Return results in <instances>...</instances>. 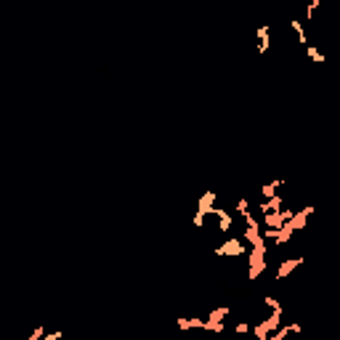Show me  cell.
<instances>
[{"instance_id":"1","label":"cell","mask_w":340,"mask_h":340,"mask_svg":"<svg viewBox=\"0 0 340 340\" xmlns=\"http://www.w3.org/2000/svg\"><path fill=\"white\" fill-rule=\"evenodd\" d=\"M266 253H269L266 242H263V245H253V250L247 253V255H250V269H247V277H250L253 282L266 271Z\"/></svg>"},{"instance_id":"2","label":"cell","mask_w":340,"mask_h":340,"mask_svg":"<svg viewBox=\"0 0 340 340\" xmlns=\"http://www.w3.org/2000/svg\"><path fill=\"white\" fill-rule=\"evenodd\" d=\"M279 327H282V311H271L269 319H263V322H258V324L253 327L255 340H266V338L271 335V332H277Z\"/></svg>"},{"instance_id":"3","label":"cell","mask_w":340,"mask_h":340,"mask_svg":"<svg viewBox=\"0 0 340 340\" xmlns=\"http://www.w3.org/2000/svg\"><path fill=\"white\" fill-rule=\"evenodd\" d=\"M245 253H247V242L237 237H228L221 247H215V255H245Z\"/></svg>"},{"instance_id":"4","label":"cell","mask_w":340,"mask_h":340,"mask_svg":"<svg viewBox=\"0 0 340 340\" xmlns=\"http://www.w3.org/2000/svg\"><path fill=\"white\" fill-rule=\"evenodd\" d=\"M313 213V205H306V207H300L298 213H292V218L287 221V224L292 226V231H303L306 224H309V215Z\"/></svg>"},{"instance_id":"5","label":"cell","mask_w":340,"mask_h":340,"mask_svg":"<svg viewBox=\"0 0 340 340\" xmlns=\"http://www.w3.org/2000/svg\"><path fill=\"white\" fill-rule=\"evenodd\" d=\"M298 266H303V255H295V258H287V260H282V263H279V269H277V279L290 277V274L295 271Z\"/></svg>"},{"instance_id":"6","label":"cell","mask_w":340,"mask_h":340,"mask_svg":"<svg viewBox=\"0 0 340 340\" xmlns=\"http://www.w3.org/2000/svg\"><path fill=\"white\" fill-rule=\"evenodd\" d=\"M215 197H218L215 192H205V194H202L199 202H197V213H199V215H210L213 205H215Z\"/></svg>"},{"instance_id":"7","label":"cell","mask_w":340,"mask_h":340,"mask_svg":"<svg viewBox=\"0 0 340 340\" xmlns=\"http://www.w3.org/2000/svg\"><path fill=\"white\" fill-rule=\"evenodd\" d=\"M282 207H284V197H282V194H277V197L260 202V213H279Z\"/></svg>"},{"instance_id":"8","label":"cell","mask_w":340,"mask_h":340,"mask_svg":"<svg viewBox=\"0 0 340 340\" xmlns=\"http://www.w3.org/2000/svg\"><path fill=\"white\" fill-rule=\"evenodd\" d=\"M213 215H218V228H221V231H228V228H231V213H228V210H224V207H213V210H210Z\"/></svg>"},{"instance_id":"9","label":"cell","mask_w":340,"mask_h":340,"mask_svg":"<svg viewBox=\"0 0 340 340\" xmlns=\"http://www.w3.org/2000/svg\"><path fill=\"white\" fill-rule=\"evenodd\" d=\"M263 224H266V228H274V231H277V228H282L287 221L282 218V210L279 213H266L263 215Z\"/></svg>"},{"instance_id":"10","label":"cell","mask_w":340,"mask_h":340,"mask_svg":"<svg viewBox=\"0 0 340 340\" xmlns=\"http://www.w3.org/2000/svg\"><path fill=\"white\" fill-rule=\"evenodd\" d=\"M282 186H284V181H282V178L269 181V184H263V186H260V194H263L266 199H271V197H277V189H282Z\"/></svg>"},{"instance_id":"11","label":"cell","mask_w":340,"mask_h":340,"mask_svg":"<svg viewBox=\"0 0 340 340\" xmlns=\"http://www.w3.org/2000/svg\"><path fill=\"white\" fill-rule=\"evenodd\" d=\"M292 234H295V231H292V226L284 224L282 228H277V234H274V242H277V245H287V242L292 239Z\"/></svg>"},{"instance_id":"12","label":"cell","mask_w":340,"mask_h":340,"mask_svg":"<svg viewBox=\"0 0 340 340\" xmlns=\"http://www.w3.org/2000/svg\"><path fill=\"white\" fill-rule=\"evenodd\" d=\"M205 319H178V327L181 330H202Z\"/></svg>"},{"instance_id":"13","label":"cell","mask_w":340,"mask_h":340,"mask_svg":"<svg viewBox=\"0 0 340 340\" xmlns=\"http://www.w3.org/2000/svg\"><path fill=\"white\" fill-rule=\"evenodd\" d=\"M228 313H231V309H228V306H221V309H213L207 319H213V322H224V319L228 316Z\"/></svg>"},{"instance_id":"14","label":"cell","mask_w":340,"mask_h":340,"mask_svg":"<svg viewBox=\"0 0 340 340\" xmlns=\"http://www.w3.org/2000/svg\"><path fill=\"white\" fill-rule=\"evenodd\" d=\"M290 27L295 29V35H298V43H303V45H309V37H306V29H303V22H290Z\"/></svg>"},{"instance_id":"15","label":"cell","mask_w":340,"mask_h":340,"mask_svg":"<svg viewBox=\"0 0 340 340\" xmlns=\"http://www.w3.org/2000/svg\"><path fill=\"white\" fill-rule=\"evenodd\" d=\"M306 51H309V58H311L313 64H324V54L319 48H313V45L309 43V45H306Z\"/></svg>"},{"instance_id":"16","label":"cell","mask_w":340,"mask_h":340,"mask_svg":"<svg viewBox=\"0 0 340 340\" xmlns=\"http://www.w3.org/2000/svg\"><path fill=\"white\" fill-rule=\"evenodd\" d=\"M202 330H207V332H224V322H213V319H205Z\"/></svg>"},{"instance_id":"17","label":"cell","mask_w":340,"mask_h":340,"mask_svg":"<svg viewBox=\"0 0 340 340\" xmlns=\"http://www.w3.org/2000/svg\"><path fill=\"white\" fill-rule=\"evenodd\" d=\"M269 32H271V27H269V24H263V27L255 29V37H258V40H266V37H269Z\"/></svg>"},{"instance_id":"18","label":"cell","mask_w":340,"mask_h":340,"mask_svg":"<svg viewBox=\"0 0 340 340\" xmlns=\"http://www.w3.org/2000/svg\"><path fill=\"white\" fill-rule=\"evenodd\" d=\"M263 303H266V306H269V309H271V311H282V303H279V300H277V298H263Z\"/></svg>"},{"instance_id":"19","label":"cell","mask_w":340,"mask_h":340,"mask_svg":"<svg viewBox=\"0 0 340 340\" xmlns=\"http://www.w3.org/2000/svg\"><path fill=\"white\" fill-rule=\"evenodd\" d=\"M247 210H250V202L242 197V199L237 202V213H239V215H247Z\"/></svg>"},{"instance_id":"20","label":"cell","mask_w":340,"mask_h":340,"mask_svg":"<svg viewBox=\"0 0 340 340\" xmlns=\"http://www.w3.org/2000/svg\"><path fill=\"white\" fill-rule=\"evenodd\" d=\"M61 335H64L61 330H54V332H45V335H43L40 340H61Z\"/></svg>"},{"instance_id":"21","label":"cell","mask_w":340,"mask_h":340,"mask_svg":"<svg viewBox=\"0 0 340 340\" xmlns=\"http://www.w3.org/2000/svg\"><path fill=\"white\" fill-rule=\"evenodd\" d=\"M43 335H45V330H43V327H35V330L29 332V338H27V340H40Z\"/></svg>"},{"instance_id":"22","label":"cell","mask_w":340,"mask_h":340,"mask_svg":"<svg viewBox=\"0 0 340 340\" xmlns=\"http://www.w3.org/2000/svg\"><path fill=\"white\" fill-rule=\"evenodd\" d=\"M269 45H271L269 37H266V40H258V54H266V51H269Z\"/></svg>"},{"instance_id":"23","label":"cell","mask_w":340,"mask_h":340,"mask_svg":"<svg viewBox=\"0 0 340 340\" xmlns=\"http://www.w3.org/2000/svg\"><path fill=\"white\" fill-rule=\"evenodd\" d=\"M192 224L197 226V228H202L205 226V215H199V213H194V218H192Z\"/></svg>"},{"instance_id":"24","label":"cell","mask_w":340,"mask_h":340,"mask_svg":"<svg viewBox=\"0 0 340 340\" xmlns=\"http://www.w3.org/2000/svg\"><path fill=\"white\" fill-rule=\"evenodd\" d=\"M316 8H319V0H311V3H309V8H306V16L311 19V16H313V11H316Z\"/></svg>"},{"instance_id":"25","label":"cell","mask_w":340,"mask_h":340,"mask_svg":"<svg viewBox=\"0 0 340 340\" xmlns=\"http://www.w3.org/2000/svg\"><path fill=\"white\" fill-rule=\"evenodd\" d=\"M247 332H250V324H247V322H239V324H237V335H247Z\"/></svg>"},{"instance_id":"26","label":"cell","mask_w":340,"mask_h":340,"mask_svg":"<svg viewBox=\"0 0 340 340\" xmlns=\"http://www.w3.org/2000/svg\"><path fill=\"white\" fill-rule=\"evenodd\" d=\"M242 218H245V224H247V226H250V228H255V226H260V224H258V221H255V218H253V215H250V213H247V215H242Z\"/></svg>"},{"instance_id":"27","label":"cell","mask_w":340,"mask_h":340,"mask_svg":"<svg viewBox=\"0 0 340 340\" xmlns=\"http://www.w3.org/2000/svg\"><path fill=\"white\" fill-rule=\"evenodd\" d=\"M184 340H192V338H184Z\"/></svg>"},{"instance_id":"28","label":"cell","mask_w":340,"mask_h":340,"mask_svg":"<svg viewBox=\"0 0 340 340\" xmlns=\"http://www.w3.org/2000/svg\"><path fill=\"white\" fill-rule=\"evenodd\" d=\"M266 340H269V338H266Z\"/></svg>"}]
</instances>
